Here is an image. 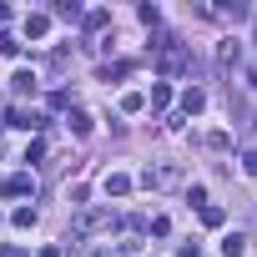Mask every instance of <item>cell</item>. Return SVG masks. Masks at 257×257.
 <instances>
[{"instance_id": "obj_18", "label": "cell", "mask_w": 257, "mask_h": 257, "mask_svg": "<svg viewBox=\"0 0 257 257\" xmlns=\"http://www.w3.org/2000/svg\"><path fill=\"white\" fill-rule=\"evenodd\" d=\"M242 172H247V177H257V152H242Z\"/></svg>"}, {"instance_id": "obj_1", "label": "cell", "mask_w": 257, "mask_h": 257, "mask_svg": "<svg viewBox=\"0 0 257 257\" xmlns=\"http://www.w3.org/2000/svg\"><path fill=\"white\" fill-rule=\"evenodd\" d=\"M157 46H162V56H157V76H177V71L192 61V56H187V46H182L177 36H162Z\"/></svg>"}, {"instance_id": "obj_4", "label": "cell", "mask_w": 257, "mask_h": 257, "mask_svg": "<svg viewBox=\"0 0 257 257\" xmlns=\"http://www.w3.org/2000/svg\"><path fill=\"white\" fill-rule=\"evenodd\" d=\"M0 192H6V197H31V192H36V177H31V172H16V177H6Z\"/></svg>"}, {"instance_id": "obj_10", "label": "cell", "mask_w": 257, "mask_h": 257, "mask_svg": "<svg viewBox=\"0 0 257 257\" xmlns=\"http://www.w3.org/2000/svg\"><path fill=\"white\" fill-rule=\"evenodd\" d=\"M11 81H16V91H21V96H26V91H36V71H16Z\"/></svg>"}, {"instance_id": "obj_2", "label": "cell", "mask_w": 257, "mask_h": 257, "mask_svg": "<svg viewBox=\"0 0 257 257\" xmlns=\"http://www.w3.org/2000/svg\"><path fill=\"white\" fill-rule=\"evenodd\" d=\"M111 222H116L111 212H81V217H76L71 227H76V237H91V232H106Z\"/></svg>"}, {"instance_id": "obj_8", "label": "cell", "mask_w": 257, "mask_h": 257, "mask_svg": "<svg viewBox=\"0 0 257 257\" xmlns=\"http://www.w3.org/2000/svg\"><path fill=\"white\" fill-rule=\"evenodd\" d=\"M202 106H207V96H202V91H187V96H182V111H187V116H197Z\"/></svg>"}, {"instance_id": "obj_5", "label": "cell", "mask_w": 257, "mask_h": 257, "mask_svg": "<svg viewBox=\"0 0 257 257\" xmlns=\"http://www.w3.org/2000/svg\"><path fill=\"white\" fill-rule=\"evenodd\" d=\"M242 252H247V237L242 232H227L222 237V257H242Z\"/></svg>"}, {"instance_id": "obj_3", "label": "cell", "mask_w": 257, "mask_h": 257, "mask_svg": "<svg viewBox=\"0 0 257 257\" xmlns=\"http://www.w3.org/2000/svg\"><path fill=\"white\" fill-rule=\"evenodd\" d=\"M142 182H147V187H177V182H182V167H177V162H162L157 172H142Z\"/></svg>"}, {"instance_id": "obj_19", "label": "cell", "mask_w": 257, "mask_h": 257, "mask_svg": "<svg viewBox=\"0 0 257 257\" xmlns=\"http://www.w3.org/2000/svg\"><path fill=\"white\" fill-rule=\"evenodd\" d=\"M0 257H26V252L21 247H0Z\"/></svg>"}, {"instance_id": "obj_14", "label": "cell", "mask_w": 257, "mask_h": 257, "mask_svg": "<svg viewBox=\"0 0 257 257\" xmlns=\"http://www.w3.org/2000/svg\"><path fill=\"white\" fill-rule=\"evenodd\" d=\"M142 106H147V96H142V91H132V96H121V111H142Z\"/></svg>"}, {"instance_id": "obj_9", "label": "cell", "mask_w": 257, "mask_h": 257, "mask_svg": "<svg viewBox=\"0 0 257 257\" xmlns=\"http://www.w3.org/2000/svg\"><path fill=\"white\" fill-rule=\"evenodd\" d=\"M46 31H51L46 16H26V36H46Z\"/></svg>"}, {"instance_id": "obj_16", "label": "cell", "mask_w": 257, "mask_h": 257, "mask_svg": "<svg viewBox=\"0 0 257 257\" xmlns=\"http://www.w3.org/2000/svg\"><path fill=\"white\" fill-rule=\"evenodd\" d=\"M167 101H172V91H167V86H152V106H157V111H162V106H167Z\"/></svg>"}, {"instance_id": "obj_20", "label": "cell", "mask_w": 257, "mask_h": 257, "mask_svg": "<svg viewBox=\"0 0 257 257\" xmlns=\"http://www.w3.org/2000/svg\"><path fill=\"white\" fill-rule=\"evenodd\" d=\"M0 21H11V11H6V6H0Z\"/></svg>"}, {"instance_id": "obj_11", "label": "cell", "mask_w": 257, "mask_h": 257, "mask_svg": "<svg viewBox=\"0 0 257 257\" xmlns=\"http://www.w3.org/2000/svg\"><path fill=\"white\" fill-rule=\"evenodd\" d=\"M132 71V61H116V66H101V81H116V76H126Z\"/></svg>"}, {"instance_id": "obj_17", "label": "cell", "mask_w": 257, "mask_h": 257, "mask_svg": "<svg viewBox=\"0 0 257 257\" xmlns=\"http://www.w3.org/2000/svg\"><path fill=\"white\" fill-rule=\"evenodd\" d=\"M41 157H46V142H41V137H36V142H31V147H26V162H41Z\"/></svg>"}, {"instance_id": "obj_12", "label": "cell", "mask_w": 257, "mask_h": 257, "mask_svg": "<svg viewBox=\"0 0 257 257\" xmlns=\"http://www.w3.org/2000/svg\"><path fill=\"white\" fill-rule=\"evenodd\" d=\"M11 222L26 232V227H36V212H31V207H16V217H11Z\"/></svg>"}, {"instance_id": "obj_15", "label": "cell", "mask_w": 257, "mask_h": 257, "mask_svg": "<svg viewBox=\"0 0 257 257\" xmlns=\"http://www.w3.org/2000/svg\"><path fill=\"white\" fill-rule=\"evenodd\" d=\"M222 217H227L222 207H202V222H207V227H222Z\"/></svg>"}, {"instance_id": "obj_13", "label": "cell", "mask_w": 257, "mask_h": 257, "mask_svg": "<svg viewBox=\"0 0 257 257\" xmlns=\"http://www.w3.org/2000/svg\"><path fill=\"white\" fill-rule=\"evenodd\" d=\"M0 56H21V41L6 31V36H0Z\"/></svg>"}, {"instance_id": "obj_6", "label": "cell", "mask_w": 257, "mask_h": 257, "mask_svg": "<svg viewBox=\"0 0 257 257\" xmlns=\"http://www.w3.org/2000/svg\"><path fill=\"white\" fill-rule=\"evenodd\" d=\"M126 192H132V177L111 172V177H106V197H126Z\"/></svg>"}, {"instance_id": "obj_7", "label": "cell", "mask_w": 257, "mask_h": 257, "mask_svg": "<svg viewBox=\"0 0 257 257\" xmlns=\"http://www.w3.org/2000/svg\"><path fill=\"white\" fill-rule=\"evenodd\" d=\"M66 121H71V132H76V137H91V116H86V111H71Z\"/></svg>"}]
</instances>
